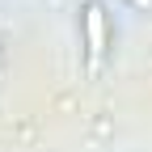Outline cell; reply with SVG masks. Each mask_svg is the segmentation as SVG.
<instances>
[{
  "mask_svg": "<svg viewBox=\"0 0 152 152\" xmlns=\"http://www.w3.org/2000/svg\"><path fill=\"white\" fill-rule=\"evenodd\" d=\"M85 42H89V72H97L102 51H106V17H102L97 4L85 9Z\"/></svg>",
  "mask_w": 152,
  "mask_h": 152,
  "instance_id": "6da1fadb",
  "label": "cell"
},
{
  "mask_svg": "<svg viewBox=\"0 0 152 152\" xmlns=\"http://www.w3.org/2000/svg\"><path fill=\"white\" fill-rule=\"evenodd\" d=\"M131 4H140V9H148V4H152V0H131Z\"/></svg>",
  "mask_w": 152,
  "mask_h": 152,
  "instance_id": "7a4b0ae2",
  "label": "cell"
}]
</instances>
